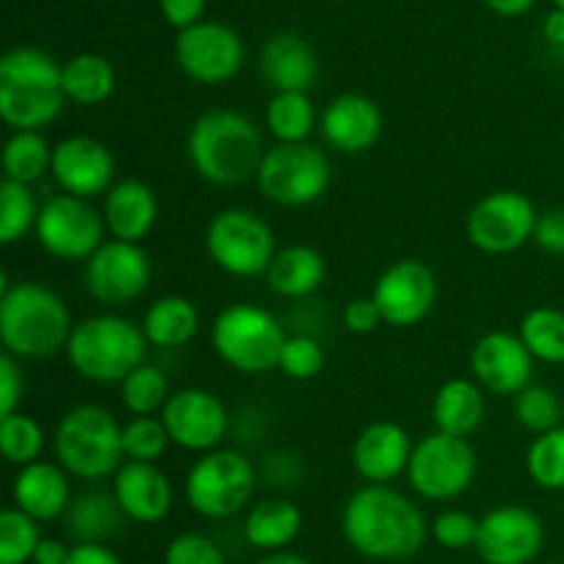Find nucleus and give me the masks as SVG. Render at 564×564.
<instances>
[{
  "label": "nucleus",
  "mask_w": 564,
  "mask_h": 564,
  "mask_svg": "<svg viewBox=\"0 0 564 564\" xmlns=\"http://www.w3.org/2000/svg\"><path fill=\"white\" fill-rule=\"evenodd\" d=\"M341 532L358 554L378 562H400L424 549L427 521L411 499L389 485H367L345 505Z\"/></svg>",
  "instance_id": "obj_1"
},
{
  "label": "nucleus",
  "mask_w": 564,
  "mask_h": 564,
  "mask_svg": "<svg viewBox=\"0 0 564 564\" xmlns=\"http://www.w3.org/2000/svg\"><path fill=\"white\" fill-rule=\"evenodd\" d=\"M264 141L248 116L215 108L198 116L187 135V158L196 174L213 185L235 187L257 180L264 160Z\"/></svg>",
  "instance_id": "obj_2"
},
{
  "label": "nucleus",
  "mask_w": 564,
  "mask_h": 564,
  "mask_svg": "<svg viewBox=\"0 0 564 564\" xmlns=\"http://www.w3.org/2000/svg\"><path fill=\"white\" fill-rule=\"evenodd\" d=\"M75 330L58 292L39 281L0 286V341L14 358H50L66 350Z\"/></svg>",
  "instance_id": "obj_3"
},
{
  "label": "nucleus",
  "mask_w": 564,
  "mask_h": 564,
  "mask_svg": "<svg viewBox=\"0 0 564 564\" xmlns=\"http://www.w3.org/2000/svg\"><path fill=\"white\" fill-rule=\"evenodd\" d=\"M143 328L119 314H97L75 325L66 356L75 372L91 383H124L147 364Z\"/></svg>",
  "instance_id": "obj_4"
},
{
  "label": "nucleus",
  "mask_w": 564,
  "mask_h": 564,
  "mask_svg": "<svg viewBox=\"0 0 564 564\" xmlns=\"http://www.w3.org/2000/svg\"><path fill=\"white\" fill-rule=\"evenodd\" d=\"M55 457L66 474L86 482L116 477L127 463L121 427L110 411L99 405H77L58 422L53 435Z\"/></svg>",
  "instance_id": "obj_5"
},
{
  "label": "nucleus",
  "mask_w": 564,
  "mask_h": 564,
  "mask_svg": "<svg viewBox=\"0 0 564 564\" xmlns=\"http://www.w3.org/2000/svg\"><path fill=\"white\" fill-rule=\"evenodd\" d=\"M286 334L279 319L253 303H231L215 317L213 347L224 364L242 375L279 369Z\"/></svg>",
  "instance_id": "obj_6"
},
{
  "label": "nucleus",
  "mask_w": 564,
  "mask_h": 564,
  "mask_svg": "<svg viewBox=\"0 0 564 564\" xmlns=\"http://www.w3.org/2000/svg\"><path fill=\"white\" fill-rule=\"evenodd\" d=\"M257 185L268 202L281 207H306L325 196L330 185V163L312 143H279L264 152Z\"/></svg>",
  "instance_id": "obj_7"
},
{
  "label": "nucleus",
  "mask_w": 564,
  "mask_h": 564,
  "mask_svg": "<svg viewBox=\"0 0 564 564\" xmlns=\"http://www.w3.org/2000/svg\"><path fill=\"white\" fill-rule=\"evenodd\" d=\"M257 485L251 460L235 449L207 452L185 479V499L198 516L231 518L248 505Z\"/></svg>",
  "instance_id": "obj_8"
},
{
  "label": "nucleus",
  "mask_w": 564,
  "mask_h": 564,
  "mask_svg": "<svg viewBox=\"0 0 564 564\" xmlns=\"http://www.w3.org/2000/svg\"><path fill=\"white\" fill-rule=\"evenodd\" d=\"M207 251L220 270L237 279L268 275L275 259L273 229L248 209H224L207 226Z\"/></svg>",
  "instance_id": "obj_9"
},
{
  "label": "nucleus",
  "mask_w": 564,
  "mask_h": 564,
  "mask_svg": "<svg viewBox=\"0 0 564 564\" xmlns=\"http://www.w3.org/2000/svg\"><path fill=\"white\" fill-rule=\"evenodd\" d=\"M477 477V452L468 438L433 433L413 446L408 482L422 499L449 501L471 488Z\"/></svg>",
  "instance_id": "obj_10"
},
{
  "label": "nucleus",
  "mask_w": 564,
  "mask_h": 564,
  "mask_svg": "<svg viewBox=\"0 0 564 564\" xmlns=\"http://www.w3.org/2000/svg\"><path fill=\"white\" fill-rule=\"evenodd\" d=\"M105 218L86 202L64 193L53 196L42 204V213L36 220V240L50 257L66 259V262H80L91 259L99 251L105 237Z\"/></svg>",
  "instance_id": "obj_11"
},
{
  "label": "nucleus",
  "mask_w": 564,
  "mask_h": 564,
  "mask_svg": "<svg viewBox=\"0 0 564 564\" xmlns=\"http://www.w3.org/2000/svg\"><path fill=\"white\" fill-rule=\"evenodd\" d=\"M538 209L518 191H496L468 215V240L485 253H512L534 237Z\"/></svg>",
  "instance_id": "obj_12"
},
{
  "label": "nucleus",
  "mask_w": 564,
  "mask_h": 564,
  "mask_svg": "<svg viewBox=\"0 0 564 564\" xmlns=\"http://www.w3.org/2000/svg\"><path fill=\"white\" fill-rule=\"evenodd\" d=\"M83 281L94 301L108 306L132 303L152 281V259L138 242L108 240L86 262Z\"/></svg>",
  "instance_id": "obj_13"
},
{
  "label": "nucleus",
  "mask_w": 564,
  "mask_h": 564,
  "mask_svg": "<svg viewBox=\"0 0 564 564\" xmlns=\"http://www.w3.org/2000/svg\"><path fill=\"white\" fill-rule=\"evenodd\" d=\"M176 64L191 80L215 86L240 72L246 61V47L237 31L220 22H196L176 33L174 42Z\"/></svg>",
  "instance_id": "obj_14"
},
{
  "label": "nucleus",
  "mask_w": 564,
  "mask_h": 564,
  "mask_svg": "<svg viewBox=\"0 0 564 564\" xmlns=\"http://www.w3.org/2000/svg\"><path fill=\"white\" fill-rule=\"evenodd\" d=\"M438 297V281L430 264L419 259H402L394 262L378 279L372 290L375 306L380 308V317L386 325L394 328H411L422 323L435 306Z\"/></svg>",
  "instance_id": "obj_15"
},
{
  "label": "nucleus",
  "mask_w": 564,
  "mask_h": 564,
  "mask_svg": "<svg viewBox=\"0 0 564 564\" xmlns=\"http://www.w3.org/2000/svg\"><path fill=\"white\" fill-rule=\"evenodd\" d=\"M545 543L543 521L521 505H505L479 518L477 554L485 564H529Z\"/></svg>",
  "instance_id": "obj_16"
},
{
  "label": "nucleus",
  "mask_w": 564,
  "mask_h": 564,
  "mask_svg": "<svg viewBox=\"0 0 564 564\" xmlns=\"http://www.w3.org/2000/svg\"><path fill=\"white\" fill-rule=\"evenodd\" d=\"M160 419L169 430L171 444L187 452H215L229 430L224 402L207 389H182L171 394Z\"/></svg>",
  "instance_id": "obj_17"
},
{
  "label": "nucleus",
  "mask_w": 564,
  "mask_h": 564,
  "mask_svg": "<svg viewBox=\"0 0 564 564\" xmlns=\"http://www.w3.org/2000/svg\"><path fill=\"white\" fill-rule=\"evenodd\" d=\"M474 380L490 394L518 397L532 386L534 356L521 336L490 330L471 350Z\"/></svg>",
  "instance_id": "obj_18"
},
{
  "label": "nucleus",
  "mask_w": 564,
  "mask_h": 564,
  "mask_svg": "<svg viewBox=\"0 0 564 564\" xmlns=\"http://www.w3.org/2000/svg\"><path fill=\"white\" fill-rule=\"evenodd\" d=\"M50 174L55 176L64 193L91 202L94 196H108L113 187L116 160L97 138L72 135L53 149Z\"/></svg>",
  "instance_id": "obj_19"
},
{
  "label": "nucleus",
  "mask_w": 564,
  "mask_h": 564,
  "mask_svg": "<svg viewBox=\"0 0 564 564\" xmlns=\"http://www.w3.org/2000/svg\"><path fill=\"white\" fill-rule=\"evenodd\" d=\"M319 130L336 152L364 154L380 141L383 113L364 94H341L323 110Z\"/></svg>",
  "instance_id": "obj_20"
},
{
  "label": "nucleus",
  "mask_w": 564,
  "mask_h": 564,
  "mask_svg": "<svg viewBox=\"0 0 564 564\" xmlns=\"http://www.w3.org/2000/svg\"><path fill=\"white\" fill-rule=\"evenodd\" d=\"M413 444L405 427L394 422H375L352 444V466L358 477L372 485H386L408 474Z\"/></svg>",
  "instance_id": "obj_21"
},
{
  "label": "nucleus",
  "mask_w": 564,
  "mask_h": 564,
  "mask_svg": "<svg viewBox=\"0 0 564 564\" xmlns=\"http://www.w3.org/2000/svg\"><path fill=\"white\" fill-rule=\"evenodd\" d=\"M113 496L121 512L135 523L163 521L174 505L169 477L154 463L127 460L113 477Z\"/></svg>",
  "instance_id": "obj_22"
},
{
  "label": "nucleus",
  "mask_w": 564,
  "mask_h": 564,
  "mask_svg": "<svg viewBox=\"0 0 564 564\" xmlns=\"http://www.w3.org/2000/svg\"><path fill=\"white\" fill-rule=\"evenodd\" d=\"M259 75L275 94H308L317 80V55L297 33H275L259 55Z\"/></svg>",
  "instance_id": "obj_23"
},
{
  "label": "nucleus",
  "mask_w": 564,
  "mask_h": 564,
  "mask_svg": "<svg viewBox=\"0 0 564 564\" xmlns=\"http://www.w3.org/2000/svg\"><path fill=\"white\" fill-rule=\"evenodd\" d=\"M102 218L113 240L138 242L158 224V196L147 182H116L105 196Z\"/></svg>",
  "instance_id": "obj_24"
},
{
  "label": "nucleus",
  "mask_w": 564,
  "mask_h": 564,
  "mask_svg": "<svg viewBox=\"0 0 564 564\" xmlns=\"http://www.w3.org/2000/svg\"><path fill=\"white\" fill-rule=\"evenodd\" d=\"M14 505L33 521H55L69 510V482H66V471L55 463H31V466L20 468L14 477Z\"/></svg>",
  "instance_id": "obj_25"
},
{
  "label": "nucleus",
  "mask_w": 564,
  "mask_h": 564,
  "mask_svg": "<svg viewBox=\"0 0 564 564\" xmlns=\"http://www.w3.org/2000/svg\"><path fill=\"white\" fill-rule=\"evenodd\" d=\"M485 389L477 380L452 378L438 389L433 402V419L438 433L468 438L485 422Z\"/></svg>",
  "instance_id": "obj_26"
},
{
  "label": "nucleus",
  "mask_w": 564,
  "mask_h": 564,
  "mask_svg": "<svg viewBox=\"0 0 564 564\" xmlns=\"http://www.w3.org/2000/svg\"><path fill=\"white\" fill-rule=\"evenodd\" d=\"M303 527V512L290 499H262L253 505L246 516V540L259 551H286V545L295 543Z\"/></svg>",
  "instance_id": "obj_27"
},
{
  "label": "nucleus",
  "mask_w": 564,
  "mask_h": 564,
  "mask_svg": "<svg viewBox=\"0 0 564 564\" xmlns=\"http://www.w3.org/2000/svg\"><path fill=\"white\" fill-rule=\"evenodd\" d=\"M323 253L308 246H286L275 253L268 270V284L281 297H306L325 281Z\"/></svg>",
  "instance_id": "obj_28"
},
{
  "label": "nucleus",
  "mask_w": 564,
  "mask_h": 564,
  "mask_svg": "<svg viewBox=\"0 0 564 564\" xmlns=\"http://www.w3.org/2000/svg\"><path fill=\"white\" fill-rule=\"evenodd\" d=\"M141 328L149 345L176 350L198 334V308L182 295H165L149 306Z\"/></svg>",
  "instance_id": "obj_29"
},
{
  "label": "nucleus",
  "mask_w": 564,
  "mask_h": 564,
  "mask_svg": "<svg viewBox=\"0 0 564 564\" xmlns=\"http://www.w3.org/2000/svg\"><path fill=\"white\" fill-rule=\"evenodd\" d=\"M64 91H42V88L0 86V119L17 132H39L55 121L64 110Z\"/></svg>",
  "instance_id": "obj_30"
},
{
  "label": "nucleus",
  "mask_w": 564,
  "mask_h": 564,
  "mask_svg": "<svg viewBox=\"0 0 564 564\" xmlns=\"http://www.w3.org/2000/svg\"><path fill=\"white\" fill-rule=\"evenodd\" d=\"M116 72L113 64L102 55L83 53L75 55L64 64V77H61V91L66 99L77 105H99L113 94Z\"/></svg>",
  "instance_id": "obj_31"
},
{
  "label": "nucleus",
  "mask_w": 564,
  "mask_h": 564,
  "mask_svg": "<svg viewBox=\"0 0 564 564\" xmlns=\"http://www.w3.org/2000/svg\"><path fill=\"white\" fill-rule=\"evenodd\" d=\"M64 66L36 47H17L0 58V86L61 91Z\"/></svg>",
  "instance_id": "obj_32"
},
{
  "label": "nucleus",
  "mask_w": 564,
  "mask_h": 564,
  "mask_svg": "<svg viewBox=\"0 0 564 564\" xmlns=\"http://www.w3.org/2000/svg\"><path fill=\"white\" fill-rule=\"evenodd\" d=\"M53 169V147L42 132H14L3 147L6 180L33 185Z\"/></svg>",
  "instance_id": "obj_33"
},
{
  "label": "nucleus",
  "mask_w": 564,
  "mask_h": 564,
  "mask_svg": "<svg viewBox=\"0 0 564 564\" xmlns=\"http://www.w3.org/2000/svg\"><path fill=\"white\" fill-rule=\"evenodd\" d=\"M69 532L80 543H102L119 529L121 507L110 494H86L69 507Z\"/></svg>",
  "instance_id": "obj_34"
},
{
  "label": "nucleus",
  "mask_w": 564,
  "mask_h": 564,
  "mask_svg": "<svg viewBox=\"0 0 564 564\" xmlns=\"http://www.w3.org/2000/svg\"><path fill=\"white\" fill-rule=\"evenodd\" d=\"M314 119L317 116H314L312 99L303 91L273 94L264 113L270 135L279 143H306L308 132L314 130Z\"/></svg>",
  "instance_id": "obj_35"
},
{
  "label": "nucleus",
  "mask_w": 564,
  "mask_h": 564,
  "mask_svg": "<svg viewBox=\"0 0 564 564\" xmlns=\"http://www.w3.org/2000/svg\"><path fill=\"white\" fill-rule=\"evenodd\" d=\"M518 336L534 361L564 364V312L554 306H538L521 319Z\"/></svg>",
  "instance_id": "obj_36"
},
{
  "label": "nucleus",
  "mask_w": 564,
  "mask_h": 564,
  "mask_svg": "<svg viewBox=\"0 0 564 564\" xmlns=\"http://www.w3.org/2000/svg\"><path fill=\"white\" fill-rule=\"evenodd\" d=\"M42 207H36L31 185L3 180L0 182V242L22 240L31 229H36V220Z\"/></svg>",
  "instance_id": "obj_37"
},
{
  "label": "nucleus",
  "mask_w": 564,
  "mask_h": 564,
  "mask_svg": "<svg viewBox=\"0 0 564 564\" xmlns=\"http://www.w3.org/2000/svg\"><path fill=\"white\" fill-rule=\"evenodd\" d=\"M171 400L169 378L163 369L143 364L138 367L130 378L121 383V402L132 416H152V413L163 411L165 402Z\"/></svg>",
  "instance_id": "obj_38"
},
{
  "label": "nucleus",
  "mask_w": 564,
  "mask_h": 564,
  "mask_svg": "<svg viewBox=\"0 0 564 564\" xmlns=\"http://www.w3.org/2000/svg\"><path fill=\"white\" fill-rule=\"evenodd\" d=\"M0 449H3L6 460L20 468L39 463L44 452L42 424L25 413H11V416L0 419Z\"/></svg>",
  "instance_id": "obj_39"
},
{
  "label": "nucleus",
  "mask_w": 564,
  "mask_h": 564,
  "mask_svg": "<svg viewBox=\"0 0 564 564\" xmlns=\"http://www.w3.org/2000/svg\"><path fill=\"white\" fill-rule=\"evenodd\" d=\"M42 534L39 521L25 516L17 507H6L0 512V564H28L33 562Z\"/></svg>",
  "instance_id": "obj_40"
},
{
  "label": "nucleus",
  "mask_w": 564,
  "mask_h": 564,
  "mask_svg": "<svg viewBox=\"0 0 564 564\" xmlns=\"http://www.w3.org/2000/svg\"><path fill=\"white\" fill-rule=\"evenodd\" d=\"M527 471L540 488L564 490V427L534 438L527 452Z\"/></svg>",
  "instance_id": "obj_41"
},
{
  "label": "nucleus",
  "mask_w": 564,
  "mask_h": 564,
  "mask_svg": "<svg viewBox=\"0 0 564 564\" xmlns=\"http://www.w3.org/2000/svg\"><path fill=\"white\" fill-rule=\"evenodd\" d=\"M516 419L529 433H551L562 422V402L549 386H529L516 397Z\"/></svg>",
  "instance_id": "obj_42"
},
{
  "label": "nucleus",
  "mask_w": 564,
  "mask_h": 564,
  "mask_svg": "<svg viewBox=\"0 0 564 564\" xmlns=\"http://www.w3.org/2000/svg\"><path fill=\"white\" fill-rule=\"evenodd\" d=\"M171 444V435L165 430L163 419L135 416L121 427V446H124L127 460L154 463L165 455Z\"/></svg>",
  "instance_id": "obj_43"
},
{
  "label": "nucleus",
  "mask_w": 564,
  "mask_h": 564,
  "mask_svg": "<svg viewBox=\"0 0 564 564\" xmlns=\"http://www.w3.org/2000/svg\"><path fill=\"white\" fill-rule=\"evenodd\" d=\"M325 352L323 345L312 336H286L281 350L279 369L292 380H312L323 372Z\"/></svg>",
  "instance_id": "obj_44"
},
{
  "label": "nucleus",
  "mask_w": 564,
  "mask_h": 564,
  "mask_svg": "<svg viewBox=\"0 0 564 564\" xmlns=\"http://www.w3.org/2000/svg\"><path fill=\"white\" fill-rule=\"evenodd\" d=\"M430 532H433V538L438 540V545H444V549L449 551L477 549L479 521L463 510H446L435 518Z\"/></svg>",
  "instance_id": "obj_45"
},
{
  "label": "nucleus",
  "mask_w": 564,
  "mask_h": 564,
  "mask_svg": "<svg viewBox=\"0 0 564 564\" xmlns=\"http://www.w3.org/2000/svg\"><path fill=\"white\" fill-rule=\"evenodd\" d=\"M163 564H226V556L218 549V543H213L204 534L187 532L171 540L169 549H165Z\"/></svg>",
  "instance_id": "obj_46"
},
{
  "label": "nucleus",
  "mask_w": 564,
  "mask_h": 564,
  "mask_svg": "<svg viewBox=\"0 0 564 564\" xmlns=\"http://www.w3.org/2000/svg\"><path fill=\"white\" fill-rule=\"evenodd\" d=\"M22 400V375L17 367V358L11 352L0 356V419L17 413Z\"/></svg>",
  "instance_id": "obj_47"
},
{
  "label": "nucleus",
  "mask_w": 564,
  "mask_h": 564,
  "mask_svg": "<svg viewBox=\"0 0 564 564\" xmlns=\"http://www.w3.org/2000/svg\"><path fill=\"white\" fill-rule=\"evenodd\" d=\"M532 240L545 253H564V207L545 209V213L538 215Z\"/></svg>",
  "instance_id": "obj_48"
},
{
  "label": "nucleus",
  "mask_w": 564,
  "mask_h": 564,
  "mask_svg": "<svg viewBox=\"0 0 564 564\" xmlns=\"http://www.w3.org/2000/svg\"><path fill=\"white\" fill-rule=\"evenodd\" d=\"M341 319H345V328L350 330V334H358V336L372 334V330L383 323V317H380V308L375 306L372 295L356 297V301L347 303Z\"/></svg>",
  "instance_id": "obj_49"
},
{
  "label": "nucleus",
  "mask_w": 564,
  "mask_h": 564,
  "mask_svg": "<svg viewBox=\"0 0 564 564\" xmlns=\"http://www.w3.org/2000/svg\"><path fill=\"white\" fill-rule=\"evenodd\" d=\"M204 6H207V0H160V11L176 31H185V28L202 22Z\"/></svg>",
  "instance_id": "obj_50"
},
{
  "label": "nucleus",
  "mask_w": 564,
  "mask_h": 564,
  "mask_svg": "<svg viewBox=\"0 0 564 564\" xmlns=\"http://www.w3.org/2000/svg\"><path fill=\"white\" fill-rule=\"evenodd\" d=\"M66 564H121L119 556L102 543H77L72 545V554Z\"/></svg>",
  "instance_id": "obj_51"
},
{
  "label": "nucleus",
  "mask_w": 564,
  "mask_h": 564,
  "mask_svg": "<svg viewBox=\"0 0 564 564\" xmlns=\"http://www.w3.org/2000/svg\"><path fill=\"white\" fill-rule=\"evenodd\" d=\"M69 554L72 549L66 543H61L55 538H42L36 554H33V564H66Z\"/></svg>",
  "instance_id": "obj_52"
},
{
  "label": "nucleus",
  "mask_w": 564,
  "mask_h": 564,
  "mask_svg": "<svg viewBox=\"0 0 564 564\" xmlns=\"http://www.w3.org/2000/svg\"><path fill=\"white\" fill-rule=\"evenodd\" d=\"M496 14H505V17H521L527 14L529 9L534 6V0H485Z\"/></svg>",
  "instance_id": "obj_53"
},
{
  "label": "nucleus",
  "mask_w": 564,
  "mask_h": 564,
  "mask_svg": "<svg viewBox=\"0 0 564 564\" xmlns=\"http://www.w3.org/2000/svg\"><path fill=\"white\" fill-rule=\"evenodd\" d=\"M543 33L551 44H560L564 47V11H551L543 22Z\"/></svg>",
  "instance_id": "obj_54"
},
{
  "label": "nucleus",
  "mask_w": 564,
  "mask_h": 564,
  "mask_svg": "<svg viewBox=\"0 0 564 564\" xmlns=\"http://www.w3.org/2000/svg\"><path fill=\"white\" fill-rule=\"evenodd\" d=\"M259 564H308L303 556L292 554V551H275V554H268Z\"/></svg>",
  "instance_id": "obj_55"
},
{
  "label": "nucleus",
  "mask_w": 564,
  "mask_h": 564,
  "mask_svg": "<svg viewBox=\"0 0 564 564\" xmlns=\"http://www.w3.org/2000/svg\"><path fill=\"white\" fill-rule=\"evenodd\" d=\"M554 3H556V9L564 11V0H554Z\"/></svg>",
  "instance_id": "obj_56"
},
{
  "label": "nucleus",
  "mask_w": 564,
  "mask_h": 564,
  "mask_svg": "<svg viewBox=\"0 0 564 564\" xmlns=\"http://www.w3.org/2000/svg\"><path fill=\"white\" fill-rule=\"evenodd\" d=\"M554 564H556V562H554Z\"/></svg>",
  "instance_id": "obj_57"
}]
</instances>
